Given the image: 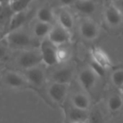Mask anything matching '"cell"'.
Segmentation results:
<instances>
[{"label": "cell", "instance_id": "obj_1", "mask_svg": "<svg viewBox=\"0 0 123 123\" xmlns=\"http://www.w3.org/2000/svg\"><path fill=\"white\" fill-rule=\"evenodd\" d=\"M2 39L8 46L13 49L26 50L35 47V40H37L33 35L32 32H29L25 27L7 32ZM38 47V46H37Z\"/></svg>", "mask_w": 123, "mask_h": 123}, {"label": "cell", "instance_id": "obj_8", "mask_svg": "<svg viewBox=\"0 0 123 123\" xmlns=\"http://www.w3.org/2000/svg\"><path fill=\"white\" fill-rule=\"evenodd\" d=\"M24 76L29 84L35 88H41L46 81L45 71L40 65L24 71Z\"/></svg>", "mask_w": 123, "mask_h": 123}, {"label": "cell", "instance_id": "obj_25", "mask_svg": "<svg viewBox=\"0 0 123 123\" xmlns=\"http://www.w3.org/2000/svg\"><path fill=\"white\" fill-rule=\"evenodd\" d=\"M92 68V70L101 78L103 79L106 76V73H107V69L105 68L103 66H102L101 65H99V63H97V62L94 61L93 60L91 59L90 62L88 64Z\"/></svg>", "mask_w": 123, "mask_h": 123}, {"label": "cell", "instance_id": "obj_18", "mask_svg": "<svg viewBox=\"0 0 123 123\" xmlns=\"http://www.w3.org/2000/svg\"><path fill=\"white\" fill-rule=\"evenodd\" d=\"M79 13L90 16L97 11V4L94 0H77L72 6Z\"/></svg>", "mask_w": 123, "mask_h": 123}, {"label": "cell", "instance_id": "obj_4", "mask_svg": "<svg viewBox=\"0 0 123 123\" xmlns=\"http://www.w3.org/2000/svg\"><path fill=\"white\" fill-rule=\"evenodd\" d=\"M80 35L87 41H94L99 35L100 27L97 22L89 17L82 19L79 25Z\"/></svg>", "mask_w": 123, "mask_h": 123}, {"label": "cell", "instance_id": "obj_29", "mask_svg": "<svg viewBox=\"0 0 123 123\" xmlns=\"http://www.w3.org/2000/svg\"><path fill=\"white\" fill-rule=\"evenodd\" d=\"M105 1H107V2H115V1H116L117 0H105Z\"/></svg>", "mask_w": 123, "mask_h": 123}, {"label": "cell", "instance_id": "obj_10", "mask_svg": "<svg viewBox=\"0 0 123 123\" xmlns=\"http://www.w3.org/2000/svg\"><path fill=\"white\" fill-rule=\"evenodd\" d=\"M104 17L107 24L112 27H117L123 22V13L116 4L110 3L105 9Z\"/></svg>", "mask_w": 123, "mask_h": 123}, {"label": "cell", "instance_id": "obj_14", "mask_svg": "<svg viewBox=\"0 0 123 123\" xmlns=\"http://www.w3.org/2000/svg\"><path fill=\"white\" fill-rule=\"evenodd\" d=\"M57 23L67 30L68 32H71L75 25V20L73 14L68 10L65 8H61L58 10L56 15Z\"/></svg>", "mask_w": 123, "mask_h": 123}, {"label": "cell", "instance_id": "obj_28", "mask_svg": "<svg viewBox=\"0 0 123 123\" xmlns=\"http://www.w3.org/2000/svg\"><path fill=\"white\" fill-rule=\"evenodd\" d=\"M1 1V5H4V4H10L11 0H0Z\"/></svg>", "mask_w": 123, "mask_h": 123}, {"label": "cell", "instance_id": "obj_19", "mask_svg": "<svg viewBox=\"0 0 123 123\" xmlns=\"http://www.w3.org/2000/svg\"><path fill=\"white\" fill-rule=\"evenodd\" d=\"M36 19L52 25L57 23L56 16L55 15L53 10L50 7L46 6H43L37 10Z\"/></svg>", "mask_w": 123, "mask_h": 123}, {"label": "cell", "instance_id": "obj_23", "mask_svg": "<svg viewBox=\"0 0 123 123\" xmlns=\"http://www.w3.org/2000/svg\"><path fill=\"white\" fill-rule=\"evenodd\" d=\"M111 81L117 88L123 89V69L118 68L115 70L111 74Z\"/></svg>", "mask_w": 123, "mask_h": 123}, {"label": "cell", "instance_id": "obj_13", "mask_svg": "<svg viewBox=\"0 0 123 123\" xmlns=\"http://www.w3.org/2000/svg\"><path fill=\"white\" fill-rule=\"evenodd\" d=\"M66 116L69 123L85 122L89 120V110L79 109L70 105L66 110Z\"/></svg>", "mask_w": 123, "mask_h": 123}, {"label": "cell", "instance_id": "obj_31", "mask_svg": "<svg viewBox=\"0 0 123 123\" xmlns=\"http://www.w3.org/2000/svg\"><path fill=\"white\" fill-rule=\"evenodd\" d=\"M19 1V0H11L10 4H11V3H13V2H15V1Z\"/></svg>", "mask_w": 123, "mask_h": 123}, {"label": "cell", "instance_id": "obj_21", "mask_svg": "<svg viewBox=\"0 0 123 123\" xmlns=\"http://www.w3.org/2000/svg\"><path fill=\"white\" fill-rule=\"evenodd\" d=\"M105 114L99 107L91 108L89 110V123H105Z\"/></svg>", "mask_w": 123, "mask_h": 123}, {"label": "cell", "instance_id": "obj_22", "mask_svg": "<svg viewBox=\"0 0 123 123\" xmlns=\"http://www.w3.org/2000/svg\"><path fill=\"white\" fill-rule=\"evenodd\" d=\"M66 45L58 47L57 50V58L58 64L66 63L71 57V50L69 47L66 46Z\"/></svg>", "mask_w": 123, "mask_h": 123}, {"label": "cell", "instance_id": "obj_17", "mask_svg": "<svg viewBox=\"0 0 123 123\" xmlns=\"http://www.w3.org/2000/svg\"><path fill=\"white\" fill-rule=\"evenodd\" d=\"M27 17H28V12L27 9L20 12H14L9 20L7 27L8 29L7 32L14 30L24 27L25 22L27 20Z\"/></svg>", "mask_w": 123, "mask_h": 123}, {"label": "cell", "instance_id": "obj_11", "mask_svg": "<svg viewBox=\"0 0 123 123\" xmlns=\"http://www.w3.org/2000/svg\"><path fill=\"white\" fill-rule=\"evenodd\" d=\"M70 32L60 25L58 23L53 25L48 38L57 47L67 44L70 40Z\"/></svg>", "mask_w": 123, "mask_h": 123}, {"label": "cell", "instance_id": "obj_16", "mask_svg": "<svg viewBox=\"0 0 123 123\" xmlns=\"http://www.w3.org/2000/svg\"><path fill=\"white\" fill-rule=\"evenodd\" d=\"M90 53L92 60L97 62L107 70L112 66V62L110 58V56L102 48L99 47H94L92 48Z\"/></svg>", "mask_w": 123, "mask_h": 123}, {"label": "cell", "instance_id": "obj_6", "mask_svg": "<svg viewBox=\"0 0 123 123\" xmlns=\"http://www.w3.org/2000/svg\"><path fill=\"white\" fill-rule=\"evenodd\" d=\"M46 93L49 99L54 103H63L68 93V84L51 82L47 87Z\"/></svg>", "mask_w": 123, "mask_h": 123}, {"label": "cell", "instance_id": "obj_27", "mask_svg": "<svg viewBox=\"0 0 123 123\" xmlns=\"http://www.w3.org/2000/svg\"><path fill=\"white\" fill-rule=\"evenodd\" d=\"M115 4H116L119 8L123 9V0H117L115 1Z\"/></svg>", "mask_w": 123, "mask_h": 123}, {"label": "cell", "instance_id": "obj_12", "mask_svg": "<svg viewBox=\"0 0 123 123\" xmlns=\"http://www.w3.org/2000/svg\"><path fill=\"white\" fill-rule=\"evenodd\" d=\"M70 105L79 109L90 110L92 108L91 96L82 89L81 91L74 92L71 94Z\"/></svg>", "mask_w": 123, "mask_h": 123}, {"label": "cell", "instance_id": "obj_2", "mask_svg": "<svg viewBox=\"0 0 123 123\" xmlns=\"http://www.w3.org/2000/svg\"><path fill=\"white\" fill-rule=\"evenodd\" d=\"M101 79L89 65L83 67L78 74V81L81 88L91 97L98 93L97 91Z\"/></svg>", "mask_w": 123, "mask_h": 123}, {"label": "cell", "instance_id": "obj_5", "mask_svg": "<svg viewBox=\"0 0 123 123\" xmlns=\"http://www.w3.org/2000/svg\"><path fill=\"white\" fill-rule=\"evenodd\" d=\"M39 48L41 52L43 63L47 66H55L58 64L57 58L58 47L47 37L40 43Z\"/></svg>", "mask_w": 123, "mask_h": 123}, {"label": "cell", "instance_id": "obj_24", "mask_svg": "<svg viewBox=\"0 0 123 123\" xmlns=\"http://www.w3.org/2000/svg\"><path fill=\"white\" fill-rule=\"evenodd\" d=\"M34 0H19L15 2L11 3L10 6L14 12H20L27 9V6L33 1Z\"/></svg>", "mask_w": 123, "mask_h": 123}, {"label": "cell", "instance_id": "obj_26", "mask_svg": "<svg viewBox=\"0 0 123 123\" xmlns=\"http://www.w3.org/2000/svg\"><path fill=\"white\" fill-rule=\"evenodd\" d=\"M77 0H58L59 3L63 6H73Z\"/></svg>", "mask_w": 123, "mask_h": 123}, {"label": "cell", "instance_id": "obj_3", "mask_svg": "<svg viewBox=\"0 0 123 123\" xmlns=\"http://www.w3.org/2000/svg\"><path fill=\"white\" fill-rule=\"evenodd\" d=\"M17 66L24 71L41 65L43 58L39 47L22 50L16 57Z\"/></svg>", "mask_w": 123, "mask_h": 123}, {"label": "cell", "instance_id": "obj_15", "mask_svg": "<svg viewBox=\"0 0 123 123\" xmlns=\"http://www.w3.org/2000/svg\"><path fill=\"white\" fill-rule=\"evenodd\" d=\"M53 25L50 23L43 22L41 21L36 20L35 23H34L32 29V32L34 37L40 40V43L44 39L47 38L50 32Z\"/></svg>", "mask_w": 123, "mask_h": 123}, {"label": "cell", "instance_id": "obj_9", "mask_svg": "<svg viewBox=\"0 0 123 123\" xmlns=\"http://www.w3.org/2000/svg\"><path fill=\"white\" fill-rule=\"evenodd\" d=\"M2 81L6 86L15 89H23L30 85L24 74L12 71H6L2 76Z\"/></svg>", "mask_w": 123, "mask_h": 123}, {"label": "cell", "instance_id": "obj_20", "mask_svg": "<svg viewBox=\"0 0 123 123\" xmlns=\"http://www.w3.org/2000/svg\"><path fill=\"white\" fill-rule=\"evenodd\" d=\"M107 107L111 112H118L123 107V97L116 92L110 94L107 101Z\"/></svg>", "mask_w": 123, "mask_h": 123}, {"label": "cell", "instance_id": "obj_30", "mask_svg": "<svg viewBox=\"0 0 123 123\" xmlns=\"http://www.w3.org/2000/svg\"><path fill=\"white\" fill-rule=\"evenodd\" d=\"M89 123L88 121H85V122H77V123Z\"/></svg>", "mask_w": 123, "mask_h": 123}, {"label": "cell", "instance_id": "obj_7", "mask_svg": "<svg viewBox=\"0 0 123 123\" xmlns=\"http://www.w3.org/2000/svg\"><path fill=\"white\" fill-rule=\"evenodd\" d=\"M74 67L71 65L64 64L62 66L56 68L51 72L50 79L51 82L69 84L74 79Z\"/></svg>", "mask_w": 123, "mask_h": 123}]
</instances>
